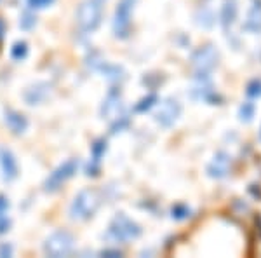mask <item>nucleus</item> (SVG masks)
I'll return each mask as SVG.
<instances>
[{"label":"nucleus","mask_w":261,"mask_h":258,"mask_svg":"<svg viewBox=\"0 0 261 258\" xmlns=\"http://www.w3.org/2000/svg\"><path fill=\"white\" fill-rule=\"evenodd\" d=\"M0 164H2V171L6 180H13L18 173V166L16 161H14L13 154H11L7 149H0Z\"/></svg>","instance_id":"f257e3e1"},{"label":"nucleus","mask_w":261,"mask_h":258,"mask_svg":"<svg viewBox=\"0 0 261 258\" xmlns=\"http://www.w3.org/2000/svg\"><path fill=\"white\" fill-rule=\"evenodd\" d=\"M6 122H7V126H9L11 131H14V133H23L25 131V127H26V120H25V117L20 115V113H16V112H6Z\"/></svg>","instance_id":"f03ea898"},{"label":"nucleus","mask_w":261,"mask_h":258,"mask_svg":"<svg viewBox=\"0 0 261 258\" xmlns=\"http://www.w3.org/2000/svg\"><path fill=\"white\" fill-rule=\"evenodd\" d=\"M26 56V44L25 42H18L13 47V58L14 59H21Z\"/></svg>","instance_id":"7ed1b4c3"},{"label":"nucleus","mask_w":261,"mask_h":258,"mask_svg":"<svg viewBox=\"0 0 261 258\" xmlns=\"http://www.w3.org/2000/svg\"><path fill=\"white\" fill-rule=\"evenodd\" d=\"M7 225H9V223H7V220L2 218V215H0V234L6 232V230H7Z\"/></svg>","instance_id":"20e7f679"},{"label":"nucleus","mask_w":261,"mask_h":258,"mask_svg":"<svg viewBox=\"0 0 261 258\" xmlns=\"http://www.w3.org/2000/svg\"><path fill=\"white\" fill-rule=\"evenodd\" d=\"M6 210H7V201L4 199V197H0V215H2Z\"/></svg>","instance_id":"39448f33"},{"label":"nucleus","mask_w":261,"mask_h":258,"mask_svg":"<svg viewBox=\"0 0 261 258\" xmlns=\"http://www.w3.org/2000/svg\"><path fill=\"white\" fill-rule=\"evenodd\" d=\"M4 28H6V26H4V21L0 20V39L4 37Z\"/></svg>","instance_id":"423d86ee"}]
</instances>
